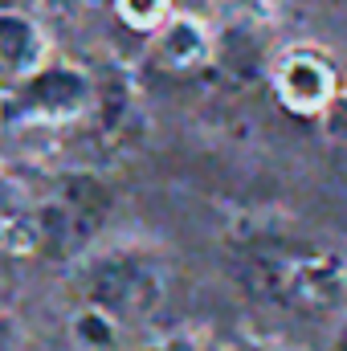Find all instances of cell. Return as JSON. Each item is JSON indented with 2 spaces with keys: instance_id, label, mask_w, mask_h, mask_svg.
Instances as JSON below:
<instances>
[{
  "instance_id": "obj_1",
  "label": "cell",
  "mask_w": 347,
  "mask_h": 351,
  "mask_svg": "<svg viewBox=\"0 0 347 351\" xmlns=\"http://www.w3.org/2000/svg\"><path fill=\"white\" fill-rule=\"evenodd\" d=\"M241 286L282 311L323 315L347 294V262L331 250H298L290 241L261 237L241 250Z\"/></svg>"
},
{
  "instance_id": "obj_2",
  "label": "cell",
  "mask_w": 347,
  "mask_h": 351,
  "mask_svg": "<svg viewBox=\"0 0 347 351\" xmlns=\"http://www.w3.org/2000/svg\"><path fill=\"white\" fill-rule=\"evenodd\" d=\"M74 294L82 298L86 311L106 315L119 327H131V323L152 319L164 306L168 282H164V265L147 250L119 245V250L86 254L78 262Z\"/></svg>"
},
{
  "instance_id": "obj_3",
  "label": "cell",
  "mask_w": 347,
  "mask_h": 351,
  "mask_svg": "<svg viewBox=\"0 0 347 351\" xmlns=\"http://www.w3.org/2000/svg\"><path fill=\"white\" fill-rule=\"evenodd\" d=\"M110 188L94 172H66L49 184V192L37 200L33 221L41 250L58 262H82L110 217Z\"/></svg>"
},
{
  "instance_id": "obj_4",
  "label": "cell",
  "mask_w": 347,
  "mask_h": 351,
  "mask_svg": "<svg viewBox=\"0 0 347 351\" xmlns=\"http://www.w3.org/2000/svg\"><path fill=\"white\" fill-rule=\"evenodd\" d=\"M94 110V82L78 66H62V62H45L33 78H25L16 86V114L21 119H37V123H66Z\"/></svg>"
},
{
  "instance_id": "obj_5",
  "label": "cell",
  "mask_w": 347,
  "mask_h": 351,
  "mask_svg": "<svg viewBox=\"0 0 347 351\" xmlns=\"http://www.w3.org/2000/svg\"><path fill=\"white\" fill-rule=\"evenodd\" d=\"M274 90L290 114H323L327 102L339 94L335 66L319 49H290L274 66Z\"/></svg>"
},
{
  "instance_id": "obj_6",
  "label": "cell",
  "mask_w": 347,
  "mask_h": 351,
  "mask_svg": "<svg viewBox=\"0 0 347 351\" xmlns=\"http://www.w3.org/2000/svg\"><path fill=\"white\" fill-rule=\"evenodd\" d=\"M152 62L168 74H192L213 62V33L196 16H172L152 37Z\"/></svg>"
},
{
  "instance_id": "obj_7",
  "label": "cell",
  "mask_w": 347,
  "mask_h": 351,
  "mask_svg": "<svg viewBox=\"0 0 347 351\" xmlns=\"http://www.w3.org/2000/svg\"><path fill=\"white\" fill-rule=\"evenodd\" d=\"M45 66V33L33 16L4 8L0 12V74L4 78H33Z\"/></svg>"
},
{
  "instance_id": "obj_8",
  "label": "cell",
  "mask_w": 347,
  "mask_h": 351,
  "mask_svg": "<svg viewBox=\"0 0 347 351\" xmlns=\"http://www.w3.org/2000/svg\"><path fill=\"white\" fill-rule=\"evenodd\" d=\"M119 331H123L119 323H110L106 315L86 311V306H78V315H74V323H70V335H74V343L82 351H115Z\"/></svg>"
},
{
  "instance_id": "obj_9",
  "label": "cell",
  "mask_w": 347,
  "mask_h": 351,
  "mask_svg": "<svg viewBox=\"0 0 347 351\" xmlns=\"http://www.w3.org/2000/svg\"><path fill=\"white\" fill-rule=\"evenodd\" d=\"M115 8H119L123 25L135 29V33H160L176 16L172 0H115Z\"/></svg>"
},
{
  "instance_id": "obj_10",
  "label": "cell",
  "mask_w": 347,
  "mask_h": 351,
  "mask_svg": "<svg viewBox=\"0 0 347 351\" xmlns=\"http://www.w3.org/2000/svg\"><path fill=\"white\" fill-rule=\"evenodd\" d=\"M319 127H323V135H327L331 143H347V90H339V94L327 102V110L319 114Z\"/></svg>"
},
{
  "instance_id": "obj_11",
  "label": "cell",
  "mask_w": 347,
  "mask_h": 351,
  "mask_svg": "<svg viewBox=\"0 0 347 351\" xmlns=\"http://www.w3.org/2000/svg\"><path fill=\"white\" fill-rule=\"evenodd\" d=\"M221 4L233 8V12H241L246 21H270L274 8H278V0H221Z\"/></svg>"
},
{
  "instance_id": "obj_12",
  "label": "cell",
  "mask_w": 347,
  "mask_h": 351,
  "mask_svg": "<svg viewBox=\"0 0 347 351\" xmlns=\"http://www.w3.org/2000/svg\"><path fill=\"white\" fill-rule=\"evenodd\" d=\"M152 351H217V343H208L200 335H172V339H160Z\"/></svg>"
},
{
  "instance_id": "obj_13",
  "label": "cell",
  "mask_w": 347,
  "mask_h": 351,
  "mask_svg": "<svg viewBox=\"0 0 347 351\" xmlns=\"http://www.w3.org/2000/svg\"><path fill=\"white\" fill-rule=\"evenodd\" d=\"M331 351H347V319L335 327V335H331Z\"/></svg>"
},
{
  "instance_id": "obj_14",
  "label": "cell",
  "mask_w": 347,
  "mask_h": 351,
  "mask_svg": "<svg viewBox=\"0 0 347 351\" xmlns=\"http://www.w3.org/2000/svg\"><path fill=\"white\" fill-rule=\"evenodd\" d=\"M229 351H278V348H265V343H254V339H237Z\"/></svg>"
}]
</instances>
